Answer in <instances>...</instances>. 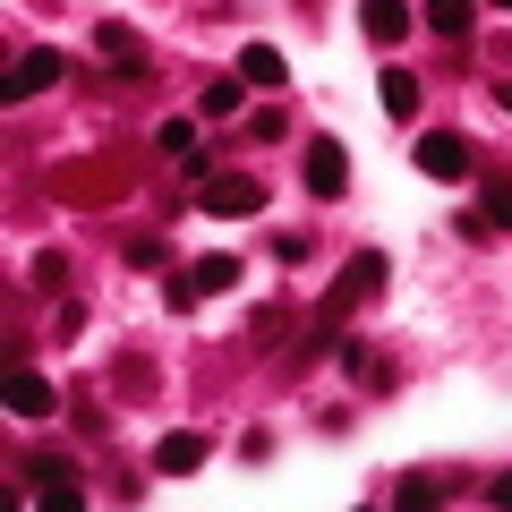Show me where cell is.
<instances>
[{"label":"cell","instance_id":"obj_14","mask_svg":"<svg viewBox=\"0 0 512 512\" xmlns=\"http://www.w3.org/2000/svg\"><path fill=\"white\" fill-rule=\"evenodd\" d=\"M478 205H487V214H478L487 231H512V180H487V188H478Z\"/></svg>","mask_w":512,"mask_h":512},{"label":"cell","instance_id":"obj_12","mask_svg":"<svg viewBox=\"0 0 512 512\" xmlns=\"http://www.w3.org/2000/svg\"><path fill=\"white\" fill-rule=\"evenodd\" d=\"M239 77H248V86H282V77H291V60H282L274 43H248V52H239Z\"/></svg>","mask_w":512,"mask_h":512},{"label":"cell","instance_id":"obj_6","mask_svg":"<svg viewBox=\"0 0 512 512\" xmlns=\"http://www.w3.org/2000/svg\"><path fill=\"white\" fill-rule=\"evenodd\" d=\"M367 291H384V256H376V248H359V256H350V265H342V282H333V299H325V316H342V308H359Z\"/></svg>","mask_w":512,"mask_h":512},{"label":"cell","instance_id":"obj_11","mask_svg":"<svg viewBox=\"0 0 512 512\" xmlns=\"http://www.w3.org/2000/svg\"><path fill=\"white\" fill-rule=\"evenodd\" d=\"M470 18H478V0H427V9H419V26H427V35H444V43L470 35Z\"/></svg>","mask_w":512,"mask_h":512},{"label":"cell","instance_id":"obj_10","mask_svg":"<svg viewBox=\"0 0 512 512\" xmlns=\"http://www.w3.org/2000/svg\"><path fill=\"white\" fill-rule=\"evenodd\" d=\"M52 402H60V393L35 376V367H18V376H9V410H18V419H52Z\"/></svg>","mask_w":512,"mask_h":512},{"label":"cell","instance_id":"obj_22","mask_svg":"<svg viewBox=\"0 0 512 512\" xmlns=\"http://www.w3.org/2000/svg\"><path fill=\"white\" fill-rule=\"evenodd\" d=\"M504 103H512V86H504Z\"/></svg>","mask_w":512,"mask_h":512},{"label":"cell","instance_id":"obj_21","mask_svg":"<svg viewBox=\"0 0 512 512\" xmlns=\"http://www.w3.org/2000/svg\"><path fill=\"white\" fill-rule=\"evenodd\" d=\"M487 9H504V18H512V0H487Z\"/></svg>","mask_w":512,"mask_h":512},{"label":"cell","instance_id":"obj_9","mask_svg":"<svg viewBox=\"0 0 512 512\" xmlns=\"http://www.w3.org/2000/svg\"><path fill=\"white\" fill-rule=\"evenodd\" d=\"M188 470H205V436H163L154 444V478H188Z\"/></svg>","mask_w":512,"mask_h":512},{"label":"cell","instance_id":"obj_17","mask_svg":"<svg viewBox=\"0 0 512 512\" xmlns=\"http://www.w3.org/2000/svg\"><path fill=\"white\" fill-rule=\"evenodd\" d=\"M197 291H239V256H205V265H197Z\"/></svg>","mask_w":512,"mask_h":512},{"label":"cell","instance_id":"obj_4","mask_svg":"<svg viewBox=\"0 0 512 512\" xmlns=\"http://www.w3.org/2000/svg\"><path fill=\"white\" fill-rule=\"evenodd\" d=\"M60 69H69V60H60L52 43H35V52H18V60H9V77H0V94H9V103H26V94L60 86Z\"/></svg>","mask_w":512,"mask_h":512},{"label":"cell","instance_id":"obj_7","mask_svg":"<svg viewBox=\"0 0 512 512\" xmlns=\"http://www.w3.org/2000/svg\"><path fill=\"white\" fill-rule=\"evenodd\" d=\"M359 26H367V43H402L410 35V0H359Z\"/></svg>","mask_w":512,"mask_h":512},{"label":"cell","instance_id":"obj_18","mask_svg":"<svg viewBox=\"0 0 512 512\" xmlns=\"http://www.w3.org/2000/svg\"><path fill=\"white\" fill-rule=\"evenodd\" d=\"M35 282H43V291H60V282H69V256L43 248V256H35Z\"/></svg>","mask_w":512,"mask_h":512},{"label":"cell","instance_id":"obj_2","mask_svg":"<svg viewBox=\"0 0 512 512\" xmlns=\"http://www.w3.org/2000/svg\"><path fill=\"white\" fill-rule=\"evenodd\" d=\"M299 180H308V197H342L350 188V154H342V137H308V154H299Z\"/></svg>","mask_w":512,"mask_h":512},{"label":"cell","instance_id":"obj_15","mask_svg":"<svg viewBox=\"0 0 512 512\" xmlns=\"http://www.w3.org/2000/svg\"><path fill=\"white\" fill-rule=\"evenodd\" d=\"M197 111H205V120H231V111H239V77H214V86L197 94Z\"/></svg>","mask_w":512,"mask_h":512},{"label":"cell","instance_id":"obj_19","mask_svg":"<svg viewBox=\"0 0 512 512\" xmlns=\"http://www.w3.org/2000/svg\"><path fill=\"white\" fill-rule=\"evenodd\" d=\"M393 504H410V512H427V504H436V478H402V487H393Z\"/></svg>","mask_w":512,"mask_h":512},{"label":"cell","instance_id":"obj_5","mask_svg":"<svg viewBox=\"0 0 512 512\" xmlns=\"http://www.w3.org/2000/svg\"><path fill=\"white\" fill-rule=\"evenodd\" d=\"M94 52H103L120 77H146V60H154V52H146V35H137V26H120V18L94 26Z\"/></svg>","mask_w":512,"mask_h":512},{"label":"cell","instance_id":"obj_20","mask_svg":"<svg viewBox=\"0 0 512 512\" xmlns=\"http://www.w3.org/2000/svg\"><path fill=\"white\" fill-rule=\"evenodd\" d=\"M487 504H504V512H512V470H504V478H487Z\"/></svg>","mask_w":512,"mask_h":512},{"label":"cell","instance_id":"obj_13","mask_svg":"<svg viewBox=\"0 0 512 512\" xmlns=\"http://www.w3.org/2000/svg\"><path fill=\"white\" fill-rule=\"evenodd\" d=\"M384 111L393 120H419V77L410 69H384Z\"/></svg>","mask_w":512,"mask_h":512},{"label":"cell","instance_id":"obj_3","mask_svg":"<svg viewBox=\"0 0 512 512\" xmlns=\"http://www.w3.org/2000/svg\"><path fill=\"white\" fill-rule=\"evenodd\" d=\"M18 478H35L52 512H77V504H86V487H77V470H69L60 453H26V461H18Z\"/></svg>","mask_w":512,"mask_h":512},{"label":"cell","instance_id":"obj_16","mask_svg":"<svg viewBox=\"0 0 512 512\" xmlns=\"http://www.w3.org/2000/svg\"><path fill=\"white\" fill-rule=\"evenodd\" d=\"M154 146H163L171 163H180V154H197V120H163V128H154Z\"/></svg>","mask_w":512,"mask_h":512},{"label":"cell","instance_id":"obj_1","mask_svg":"<svg viewBox=\"0 0 512 512\" xmlns=\"http://www.w3.org/2000/svg\"><path fill=\"white\" fill-rule=\"evenodd\" d=\"M256 205H265V188H256L248 171H214V180L197 188V214H214V222H248Z\"/></svg>","mask_w":512,"mask_h":512},{"label":"cell","instance_id":"obj_8","mask_svg":"<svg viewBox=\"0 0 512 512\" xmlns=\"http://www.w3.org/2000/svg\"><path fill=\"white\" fill-rule=\"evenodd\" d=\"M419 171L427 180H461V171H470V146H461V137H419Z\"/></svg>","mask_w":512,"mask_h":512}]
</instances>
